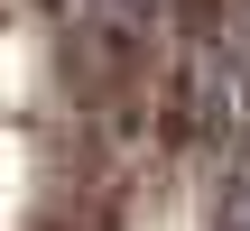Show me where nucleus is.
Returning <instances> with one entry per match:
<instances>
[{"label":"nucleus","mask_w":250,"mask_h":231,"mask_svg":"<svg viewBox=\"0 0 250 231\" xmlns=\"http://www.w3.org/2000/svg\"><path fill=\"white\" fill-rule=\"evenodd\" d=\"M223 231H250V157L232 167V185H223Z\"/></svg>","instance_id":"obj_1"}]
</instances>
